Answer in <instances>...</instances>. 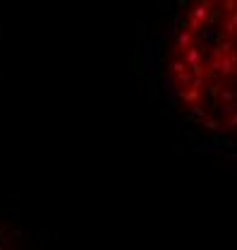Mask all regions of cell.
<instances>
[{"mask_svg": "<svg viewBox=\"0 0 237 250\" xmlns=\"http://www.w3.org/2000/svg\"><path fill=\"white\" fill-rule=\"evenodd\" d=\"M151 72L180 130L237 154V0H180Z\"/></svg>", "mask_w": 237, "mask_h": 250, "instance_id": "obj_1", "label": "cell"}, {"mask_svg": "<svg viewBox=\"0 0 237 250\" xmlns=\"http://www.w3.org/2000/svg\"><path fill=\"white\" fill-rule=\"evenodd\" d=\"M0 250H31L24 236L10 224L0 219Z\"/></svg>", "mask_w": 237, "mask_h": 250, "instance_id": "obj_2", "label": "cell"}]
</instances>
